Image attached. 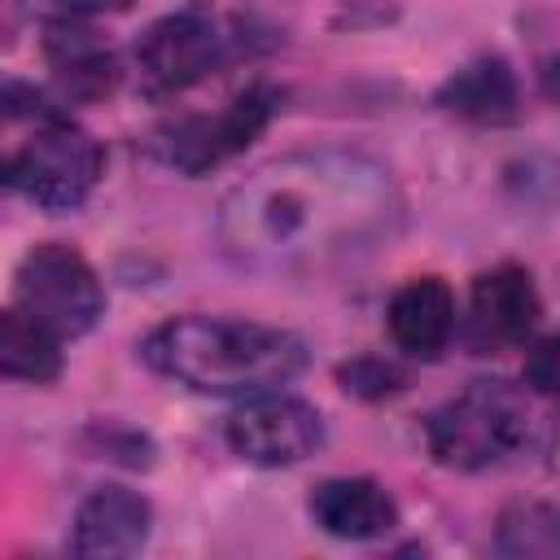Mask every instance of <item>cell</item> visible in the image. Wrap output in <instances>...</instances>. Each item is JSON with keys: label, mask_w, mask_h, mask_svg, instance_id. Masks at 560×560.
Returning a JSON list of instances; mask_svg holds the SVG:
<instances>
[{"label": "cell", "mask_w": 560, "mask_h": 560, "mask_svg": "<svg viewBox=\"0 0 560 560\" xmlns=\"http://www.w3.org/2000/svg\"><path fill=\"white\" fill-rule=\"evenodd\" d=\"M494 547L503 556H560V512L534 499L503 508Z\"/></svg>", "instance_id": "2e32d148"}, {"label": "cell", "mask_w": 560, "mask_h": 560, "mask_svg": "<svg viewBox=\"0 0 560 560\" xmlns=\"http://www.w3.org/2000/svg\"><path fill=\"white\" fill-rule=\"evenodd\" d=\"M44 52H48V66L57 70V79L66 83L70 96H83V101L105 96L118 79V66H114L109 48L74 22H48Z\"/></svg>", "instance_id": "5bb4252c"}, {"label": "cell", "mask_w": 560, "mask_h": 560, "mask_svg": "<svg viewBox=\"0 0 560 560\" xmlns=\"http://www.w3.org/2000/svg\"><path fill=\"white\" fill-rule=\"evenodd\" d=\"M0 368L9 381L48 385L61 372V337L35 324L26 311L9 306L0 319Z\"/></svg>", "instance_id": "9a60e30c"}, {"label": "cell", "mask_w": 560, "mask_h": 560, "mask_svg": "<svg viewBox=\"0 0 560 560\" xmlns=\"http://www.w3.org/2000/svg\"><path fill=\"white\" fill-rule=\"evenodd\" d=\"M131 0H22L26 13H39L48 22H79L92 13H122Z\"/></svg>", "instance_id": "e0dca14e"}, {"label": "cell", "mask_w": 560, "mask_h": 560, "mask_svg": "<svg viewBox=\"0 0 560 560\" xmlns=\"http://www.w3.org/2000/svg\"><path fill=\"white\" fill-rule=\"evenodd\" d=\"M402 197L354 149H298L249 171L219 201V245L254 271H319L389 241Z\"/></svg>", "instance_id": "6da1fadb"}, {"label": "cell", "mask_w": 560, "mask_h": 560, "mask_svg": "<svg viewBox=\"0 0 560 560\" xmlns=\"http://www.w3.org/2000/svg\"><path fill=\"white\" fill-rule=\"evenodd\" d=\"M140 354L158 376L219 398H254L280 389L306 368L302 337L276 324L223 315L166 319L144 337Z\"/></svg>", "instance_id": "7a4b0ae2"}, {"label": "cell", "mask_w": 560, "mask_h": 560, "mask_svg": "<svg viewBox=\"0 0 560 560\" xmlns=\"http://www.w3.org/2000/svg\"><path fill=\"white\" fill-rule=\"evenodd\" d=\"M389 337L411 359H438L455 337V293L442 276H411L385 311Z\"/></svg>", "instance_id": "8fae6325"}, {"label": "cell", "mask_w": 560, "mask_h": 560, "mask_svg": "<svg viewBox=\"0 0 560 560\" xmlns=\"http://www.w3.org/2000/svg\"><path fill=\"white\" fill-rule=\"evenodd\" d=\"M241 52V31L236 22L188 4L166 18H158L140 39H136V66L149 88L158 92H184L214 70H223Z\"/></svg>", "instance_id": "8992f818"}, {"label": "cell", "mask_w": 560, "mask_h": 560, "mask_svg": "<svg viewBox=\"0 0 560 560\" xmlns=\"http://www.w3.org/2000/svg\"><path fill=\"white\" fill-rule=\"evenodd\" d=\"M529 438V407L503 381H472L424 420V446L442 468L481 472L512 459Z\"/></svg>", "instance_id": "277c9868"}, {"label": "cell", "mask_w": 560, "mask_h": 560, "mask_svg": "<svg viewBox=\"0 0 560 560\" xmlns=\"http://www.w3.org/2000/svg\"><path fill=\"white\" fill-rule=\"evenodd\" d=\"M13 306L26 311L48 332H57L61 341H70L96 328L105 311V293L79 249L61 241H44L26 249L13 271Z\"/></svg>", "instance_id": "5b68a950"}, {"label": "cell", "mask_w": 560, "mask_h": 560, "mask_svg": "<svg viewBox=\"0 0 560 560\" xmlns=\"http://www.w3.org/2000/svg\"><path fill=\"white\" fill-rule=\"evenodd\" d=\"M341 381H346V389L368 394V398H381V394L402 389V372H394L389 363H376V359H363L354 368H341Z\"/></svg>", "instance_id": "ac0fdd59"}, {"label": "cell", "mask_w": 560, "mask_h": 560, "mask_svg": "<svg viewBox=\"0 0 560 560\" xmlns=\"http://www.w3.org/2000/svg\"><path fill=\"white\" fill-rule=\"evenodd\" d=\"M223 438H228L232 455H241L245 464L289 468V464H302L306 455L319 451L324 420L306 398L267 389V394H254L249 402H241L228 416Z\"/></svg>", "instance_id": "ba28073f"}, {"label": "cell", "mask_w": 560, "mask_h": 560, "mask_svg": "<svg viewBox=\"0 0 560 560\" xmlns=\"http://www.w3.org/2000/svg\"><path fill=\"white\" fill-rule=\"evenodd\" d=\"M542 83H547V92H551V96H560V61H547Z\"/></svg>", "instance_id": "ffe728a7"}, {"label": "cell", "mask_w": 560, "mask_h": 560, "mask_svg": "<svg viewBox=\"0 0 560 560\" xmlns=\"http://www.w3.org/2000/svg\"><path fill=\"white\" fill-rule=\"evenodd\" d=\"M271 109H276V92L267 83H249L219 114H188L162 122L153 131V153L179 175H206L228 158H236L271 122Z\"/></svg>", "instance_id": "52a82bcc"}, {"label": "cell", "mask_w": 560, "mask_h": 560, "mask_svg": "<svg viewBox=\"0 0 560 560\" xmlns=\"http://www.w3.org/2000/svg\"><path fill=\"white\" fill-rule=\"evenodd\" d=\"M538 315H542V302H538V289H534L529 271L516 267V262H499V267H490L472 280L464 337L477 354L516 350L534 332Z\"/></svg>", "instance_id": "9c48e42d"}, {"label": "cell", "mask_w": 560, "mask_h": 560, "mask_svg": "<svg viewBox=\"0 0 560 560\" xmlns=\"http://www.w3.org/2000/svg\"><path fill=\"white\" fill-rule=\"evenodd\" d=\"M311 516L324 534L332 538H350V542H368L381 538L398 525V503L394 494L372 481V477H328L311 490Z\"/></svg>", "instance_id": "7c38bea8"}, {"label": "cell", "mask_w": 560, "mask_h": 560, "mask_svg": "<svg viewBox=\"0 0 560 560\" xmlns=\"http://www.w3.org/2000/svg\"><path fill=\"white\" fill-rule=\"evenodd\" d=\"M525 381L538 394H560V332L542 337L525 359Z\"/></svg>", "instance_id": "d6986e66"}, {"label": "cell", "mask_w": 560, "mask_h": 560, "mask_svg": "<svg viewBox=\"0 0 560 560\" xmlns=\"http://www.w3.org/2000/svg\"><path fill=\"white\" fill-rule=\"evenodd\" d=\"M101 166H105L101 144L83 127H74L61 109L44 105L31 118V131L9 144L4 184L18 197H26L31 206L61 214V210H74L92 197Z\"/></svg>", "instance_id": "3957f363"}, {"label": "cell", "mask_w": 560, "mask_h": 560, "mask_svg": "<svg viewBox=\"0 0 560 560\" xmlns=\"http://www.w3.org/2000/svg\"><path fill=\"white\" fill-rule=\"evenodd\" d=\"M438 105L468 122H512L521 109L516 74L508 70L503 57H477L442 83Z\"/></svg>", "instance_id": "4fadbf2b"}, {"label": "cell", "mask_w": 560, "mask_h": 560, "mask_svg": "<svg viewBox=\"0 0 560 560\" xmlns=\"http://www.w3.org/2000/svg\"><path fill=\"white\" fill-rule=\"evenodd\" d=\"M149 525H153V512L136 490L101 486L79 503L70 547L74 556H92V560H122L149 542Z\"/></svg>", "instance_id": "30bf717a"}]
</instances>
